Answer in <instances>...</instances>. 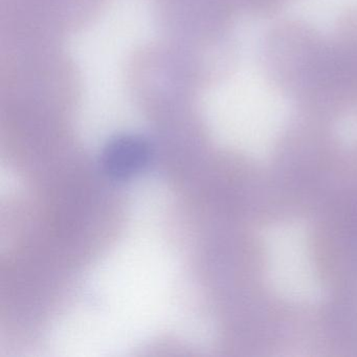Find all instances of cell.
Here are the masks:
<instances>
[{
    "label": "cell",
    "mask_w": 357,
    "mask_h": 357,
    "mask_svg": "<svg viewBox=\"0 0 357 357\" xmlns=\"http://www.w3.org/2000/svg\"><path fill=\"white\" fill-rule=\"evenodd\" d=\"M151 147L143 137L122 135L110 141L102 155L104 172L116 181L139 174L149 164Z\"/></svg>",
    "instance_id": "obj_1"
}]
</instances>
